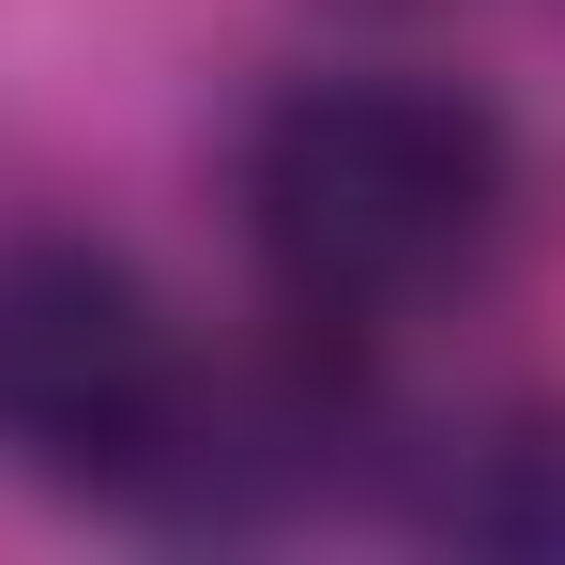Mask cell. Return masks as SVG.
<instances>
[{"instance_id": "cell-1", "label": "cell", "mask_w": 565, "mask_h": 565, "mask_svg": "<svg viewBox=\"0 0 565 565\" xmlns=\"http://www.w3.org/2000/svg\"><path fill=\"white\" fill-rule=\"evenodd\" d=\"M504 214H520V138L459 77L352 62V77H290L245 122V245H260L276 306L321 337H382V321L473 290Z\"/></svg>"}, {"instance_id": "cell-2", "label": "cell", "mask_w": 565, "mask_h": 565, "mask_svg": "<svg viewBox=\"0 0 565 565\" xmlns=\"http://www.w3.org/2000/svg\"><path fill=\"white\" fill-rule=\"evenodd\" d=\"M214 413L230 382L184 352L169 290L93 230H15L0 245V444L46 489L93 504H214Z\"/></svg>"}, {"instance_id": "cell-3", "label": "cell", "mask_w": 565, "mask_h": 565, "mask_svg": "<svg viewBox=\"0 0 565 565\" xmlns=\"http://www.w3.org/2000/svg\"><path fill=\"white\" fill-rule=\"evenodd\" d=\"M473 535H504V551H565V444H504L489 489H459Z\"/></svg>"}]
</instances>
